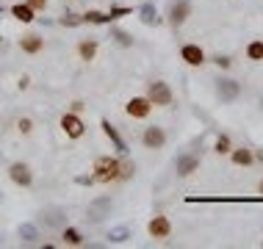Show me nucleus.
I'll return each mask as SVG.
<instances>
[{"label": "nucleus", "instance_id": "nucleus-19", "mask_svg": "<svg viewBox=\"0 0 263 249\" xmlns=\"http://www.w3.org/2000/svg\"><path fill=\"white\" fill-rule=\"evenodd\" d=\"M108 36L117 42L119 47H133V42H136V39L130 36V33L122 31V28H117V25H108Z\"/></svg>", "mask_w": 263, "mask_h": 249}, {"label": "nucleus", "instance_id": "nucleus-2", "mask_svg": "<svg viewBox=\"0 0 263 249\" xmlns=\"http://www.w3.org/2000/svg\"><path fill=\"white\" fill-rule=\"evenodd\" d=\"M147 100H150L155 108H169L175 103V91L166 81H150L147 83Z\"/></svg>", "mask_w": 263, "mask_h": 249}, {"label": "nucleus", "instance_id": "nucleus-28", "mask_svg": "<svg viewBox=\"0 0 263 249\" xmlns=\"http://www.w3.org/2000/svg\"><path fill=\"white\" fill-rule=\"evenodd\" d=\"M81 23H83V17L81 14H72V11L61 14V20H59V25H64V28H78Z\"/></svg>", "mask_w": 263, "mask_h": 249}, {"label": "nucleus", "instance_id": "nucleus-10", "mask_svg": "<svg viewBox=\"0 0 263 249\" xmlns=\"http://www.w3.org/2000/svg\"><path fill=\"white\" fill-rule=\"evenodd\" d=\"M9 177H11V183H17L20 188H31L33 186V172H31V166L23 161H14L11 166H9Z\"/></svg>", "mask_w": 263, "mask_h": 249}, {"label": "nucleus", "instance_id": "nucleus-24", "mask_svg": "<svg viewBox=\"0 0 263 249\" xmlns=\"http://www.w3.org/2000/svg\"><path fill=\"white\" fill-rule=\"evenodd\" d=\"M247 59L250 61H263V39H252L250 45H247Z\"/></svg>", "mask_w": 263, "mask_h": 249}, {"label": "nucleus", "instance_id": "nucleus-21", "mask_svg": "<svg viewBox=\"0 0 263 249\" xmlns=\"http://www.w3.org/2000/svg\"><path fill=\"white\" fill-rule=\"evenodd\" d=\"M83 23H89V25H111L114 20H111V14L108 11H97V9H91L83 14Z\"/></svg>", "mask_w": 263, "mask_h": 249}, {"label": "nucleus", "instance_id": "nucleus-26", "mask_svg": "<svg viewBox=\"0 0 263 249\" xmlns=\"http://www.w3.org/2000/svg\"><path fill=\"white\" fill-rule=\"evenodd\" d=\"M133 175H136V163L127 155H122V161H119V180H130Z\"/></svg>", "mask_w": 263, "mask_h": 249}, {"label": "nucleus", "instance_id": "nucleus-11", "mask_svg": "<svg viewBox=\"0 0 263 249\" xmlns=\"http://www.w3.org/2000/svg\"><path fill=\"white\" fill-rule=\"evenodd\" d=\"M61 130L67 133V139H81L86 133V125H83V119L75 111H67L61 117Z\"/></svg>", "mask_w": 263, "mask_h": 249}, {"label": "nucleus", "instance_id": "nucleus-7", "mask_svg": "<svg viewBox=\"0 0 263 249\" xmlns=\"http://www.w3.org/2000/svg\"><path fill=\"white\" fill-rule=\"evenodd\" d=\"M147 233H150V238H155V241H166L172 236V222H169V216L155 213L150 222H147Z\"/></svg>", "mask_w": 263, "mask_h": 249}, {"label": "nucleus", "instance_id": "nucleus-33", "mask_svg": "<svg viewBox=\"0 0 263 249\" xmlns=\"http://www.w3.org/2000/svg\"><path fill=\"white\" fill-rule=\"evenodd\" d=\"M83 108H86V105H83V103H81V100H75V103H72V105H69V111H75V113H81Z\"/></svg>", "mask_w": 263, "mask_h": 249}, {"label": "nucleus", "instance_id": "nucleus-38", "mask_svg": "<svg viewBox=\"0 0 263 249\" xmlns=\"http://www.w3.org/2000/svg\"><path fill=\"white\" fill-rule=\"evenodd\" d=\"M0 246H3V238H0Z\"/></svg>", "mask_w": 263, "mask_h": 249}, {"label": "nucleus", "instance_id": "nucleus-31", "mask_svg": "<svg viewBox=\"0 0 263 249\" xmlns=\"http://www.w3.org/2000/svg\"><path fill=\"white\" fill-rule=\"evenodd\" d=\"M111 20H119V17H127V14H133L130 9H127V6H111Z\"/></svg>", "mask_w": 263, "mask_h": 249}, {"label": "nucleus", "instance_id": "nucleus-16", "mask_svg": "<svg viewBox=\"0 0 263 249\" xmlns=\"http://www.w3.org/2000/svg\"><path fill=\"white\" fill-rule=\"evenodd\" d=\"M230 161L236 163V166H252V163H255V149H250V147H233L230 149Z\"/></svg>", "mask_w": 263, "mask_h": 249}, {"label": "nucleus", "instance_id": "nucleus-37", "mask_svg": "<svg viewBox=\"0 0 263 249\" xmlns=\"http://www.w3.org/2000/svg\"><path fill=\"white\" fill-rule=\"evenodd\" d=\"M260 111H263V100H260Z\"/></svg>", "mask_w": 263, "mask_h": 249}, {"label": "nucleus", "instance_id": "nucleus-32", "mask_svg": "<svg viewBox=\"0 0 263 249\" xmlns=\"http://www.w3.org/2000/svg\"><path fill=\"white\" fill-rule=\"evenodd\" d=\"M28 6H31L33 11H45L47 9V0H28Z\"/></svg>", "mask_w": 263, "mask_h": 249}, {"label": "nucleus", "instance_id": "nucleus-8", "mask_svg": "<svg viewBox=\"0 0 263 249\" xmlns=\"http://www.w3.org/2000/svg\"><path fill=\"white\" fill-rule=\"evenodd\" d=\"M216 97L222 103H236L241 97V83L233 81V78H219L216 81Z\"/></svg>", "mask_w": 263, "mask_h": 249}, {"label": "nucleus", "instance_id": "nucleus-35", "mask_svg": "<svg viewBox=\"0 0 263 249\" xmlns=\"http://www.w3.org/2000/svg\"><path fill=\"white\" fill-rule=\"evenodd\" d=\"M258 194H260V197H263V180H260V183H258Z\"/></svg>", "mask_w": 263, "mask_h": 249}, {"label": "nucleus", "instance_id": "nucleus-13", "mask_svg": "<svg viewBox=\"0 0 263 249\" xmlns=\"http://www.w3.org/2000/svg\"><path fill=\"white\" fill-rule=\"evenodd\" d=\"M180 61H186L189 67H202V64L208 61V55H205V50L197 45V42H186V45L180 47Z\"/></svg>", "mask_w": 263, "mask_h": 249}, {"label": "nucleus", "instance_id": "nucleus-30", "mask_svg": "<svg viewBox=\"0 0 263 249\" xmlns=\"http://www.w3.org/2000/svg\"><path fill=\"white\" fill-rule=\"evenodd\" d=\"M213 64H216L219 69H230V67H233V59H230V55H222V53H219V55H213Z\"/></svg>", "mask_w": 263, "mask_h": 249}, {"label": "nucleus", "instance_id": "nucleus-18", "mask_svg": "<svg viewBox=\"0 0 263 249\" xmlns=\"http://www.w3.org/2000/svg\"><path fill=\"white\" fill-rule=\"evenodd\" d=\"M97 50H100V45H97V39H81L78 42V55H81V61H95Z\"/></svg>", "mask_w": 263, "mask_h": 249}, {"label": "nucleus", "instance_id": "nucleus-22", "mask_svg": "<svg viewBox=\"0 0 263 249\" xmlns=\"http://www.w3.org/2000/svg\"><path fill=\"white\" fill-rule=\"evenodd\" d=\"M61 241L64 244H69V246H83V236H81V230L78 227H61Z\"/></svg>", "mask_w": 263, "mask_h": 249}, {"label": "nucleus", "instance_id": "nucleus-27", "mask_svg": "<svg viewBox=\"0 0 263 249\" xmlns=\"http://www.w3.org/2000/svg\"><path fill=\"white\" fill-rule=\"evenodd\" d=\"M105 238H108L111 244H125V241L130 238V227H125V224H122V227H114V230H111Z\"/></svg>", "mask_w": 263, "mask_h": 249}, {"label": "nucleus", "instance_id": "nucleus-3", "mask_svg": "<svg viewBox=\"0 0 263 249\" xmlns=\"http://www.w3.org/2000/svg\"><path fill=\"white\" fill-rule=\"evenodd\" d=\"M191 17V0H172L166 11V23L172 25V31L186 25V20Z\"/></svg>", "mask_w": 263, "mask_h": 249}, {"label": "nucleus", "instance_id": "nucleus-25", "mask_svg": "<svg viewBox=\"0 0 263 249\" xmlns=\"http://www.w3.org/2000/svg\"><path fill=\"white\" fill-rule=\"evenodd\" d=\"M230 149H233V141H230V136L219 133L216 141H213V152H216V155H230Z\"/></svg>", "mask_w": 263, "mask_h": 249}, {"label": "nucleus", "instance_id": "nucleus-15", "mask_svg": "<svg viewBox=\"0 0 263 249\" xmlns=\"http://www.w3.org/2000/svg\"><path fill=\"white\" fill-rule=\"evenodd\" d=\"M139 20L144 23L147 28H158L163 23V17L158 14V6L153 3V0H147V3H141V9H139Z\"/></svg>", "mask_w": 263, "mask_h": 249}, {"label": "nucleus", "instance_id": "nucleus-4", "mask_svg": "<svg viewBox=\"0 0 263 249\" xmlns=\"http://www.w3.org/2000/svg\"><path fill=\"white\" fill-rule=\"evenodd\" d=\"M39 224L50 227V230H61V227H67V210L61 205H47L39 210Z\"/></svg>", "mask_w": 263, "mask_h": 249}, {"label": "nucleus", "instance_id": "nucleus-5", "mask_svg": "<svg viewBox=\"0 0 263 249\" xmlns=\"http://www.w3.org/2000/svg\"><path fill=\"white\" fill-rule=\"evenodd\" d=\"M111 210H114L111 197H95V199L89 202V208H86V222L100 224L105 216H111Z\"/></svg>", "mask_w": 263, "mask_h": 249}, {"label": "nucleus", "instance_id": "nucleus-1", "mask_svg": "<svg viewBox=\"0 0 263 249\" xmlns=\"http://www.w3.org/2000/svg\"><path fill=\"white\" fill-rule=\"evenodd\" d=\"M91 177H95V183H114L119 180V158H111V155H100V158H95L91 163Z\"/></svg>", "mask_w": 263, "mask_h": 249}, {"label": "nucleus", "instance_id": "nucleus-14", "mask_svg": "<svg viewBox=\"0 0 263 249\" xmlns=\"http://www.w3.org/2000/svg\"><path fill=\"white\" fill-rule=\"evenodd\" d=\"M100 127H103V133L105 136H108V141L114 144V149H117L119 155H127V141L122 139V133L117 130V127H114L108 119H100Z\"/></svg>", "mask_w": 263, "mask_h": 249}, {"label": "nucleus", "instance_id": "nucleus-17", "mask_svg": "<svg viewBox=\"0 0 263 249\" xmlns=\"http://www.w3.org/2000/svg\"><path fill=\"white\" fill-rule=\"evenodd\" d=\"M20 50H23V53H28V55H36V53H42V50H45V39L36 36V33H28V36L20 39Z\"/></svg>", "mask_w": 263, "mask_h": 249}, {"label": "nucleus", "instance_id": "nucleus-12", "mask_svg": "<svg viewBox=\"0 0 263 249\" xmlns=\"http://www.w3.org/2000/svg\"><path fill=\"white\" fill-rule=\"evenodd\" d=\"M200 169V155H194V152H180L175 158V172L177 177H191Z\"/></svg>", "mask_w": 263, "mask_h": 249}, {"label": "nucleus", "instance_id": "nucleus-29", "mask_svg": "<svg viewBox=\"0 0 263 249\" xmlns=\"http://www.w3.org/2000/svg\"><path fill=\"white\" fill-rule=\"evenodd\" d=\"M17 130L23 133V136H28V133L33 130V122H31L28 117H20V119H17Z\"/></svg>", "mask_w": 263, "mask_h": 249}, {"label": "nucleus", "instance_id": "nucleus-6", "mask_svg": "<svg viewBox=\"0 0 263 249\" xmlns=\"http://www.w3.org/2000/svg\"><path fill=\"white\" fill-rule=\"evenodd\" d=\"M141 144H144V149H163L166 147V130L161 125H147L141 130Z\"/></svg>", "mask_w": 263, "mask_h": 249}, {"label": "nucleus", "instance_id": "nucleus-34", "mask_svg": "<svg viewBox=\"0 0 263 249\" xmlns=\"http://www.w3.org/2000/svg\"><path fill=\"white\" fill-rule=\"evenodd\" d=\"M255 161H260V163H263V149H258V152H255Z\"/></svg>", "mask_w": 263, "mask_h": 249}, {"label": "nucleus", "instance_id": "nucleus-36", "mask_svg": "<svg viewBox=\"0 0 263 249\" xmlns=\"http://www.w3.org/2000/svg\"><path fill=\"white\" fill-rule=\"evenodd\" d=\"M0 17H3V6H0Z\"/></svg>", "mask_w": 263, "mask_h": 249}, {"label": "nucleus", "instance_id": "nucleus-20", "mask_svg": "<svg viewBox=\"0 0 263 249\" xmlns=\"http://www.w3.org/2000/svg\"><path fill=\"white\" fill-rule=\"evenodd\" d=\"M33 14H36V11H33L28 3H14L11 6V17L20 20V23H33Z\"/></svg>", "mask_w": 263, "mask_h": 249}, {"label": "nucleus", "instance_id": "nucleus-9", "mask_svg": "<svg viewBox=\"0 0 263 249\" xmlns=\"http://www.w3.org/2000/svg\"><path fill=\"white\" fill-rule=\"evenodd\" d=\"M153 108L155 105L150 103V100H147V94L144 97H130L127 100V105H125V113L130 119H147L153 113Z\"/></svg>", "mask_w": 263, "mask_h": 249}, {"label": "nucleus", "instance_id": "nucleus-23", "mask_svg": "<svg viewBox=\"0 0 263 249\" xmlns=\"http://www.w3.org/2000/svg\"><path fill=\"white\" fill-rule=\"evenodd\" d=\"M20 238H23L25 244H36V241H39V227L31 224V222L20 224Z\"/></svg>", "mask_w": 263, "mask_h": 249}]
</instances>
